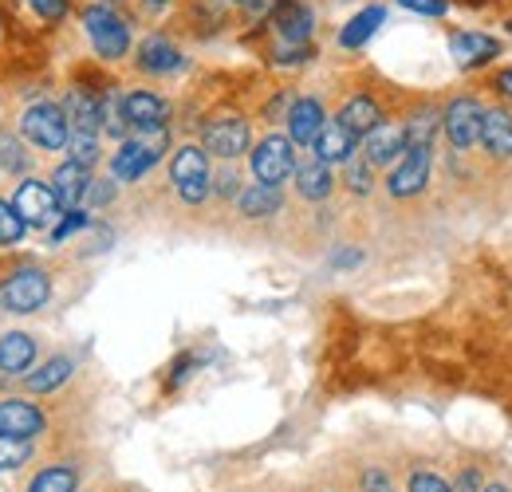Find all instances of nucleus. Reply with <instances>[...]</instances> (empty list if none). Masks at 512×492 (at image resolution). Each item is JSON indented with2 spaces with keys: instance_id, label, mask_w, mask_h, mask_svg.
Segmentation results:
<instances>
[{
  "instance_id": "38",
  "label": "nucleus",
  "mask_w": 512,
  "mask_h": 492,
  "mask_svg": "<svg viewBox=\"0 0 512 492\" xmlns=\"http://www.w3.org/2000/svg\"><path fill=\"white\" fill-rule=\"evenodd\" d=\"M363 256L355 252V248H343V256H335V268H355Z\"/></svg>"
},
{
  "instance_id": "20",
  "label": "nucleus",
  "mask_w": 512,
  "mask_h": 492,
  "mask_svg": "<svg viewBox=\"0 0 512 492\" xmlns=\"http://www.w3.org/2000/svg\"><path fill=\"white\" fill-rule=\"evenodd\" d=\"M272 24H276V32H280L284 44H308V36H312V12L304 4H296V0L280 4Z\"/></svg>"
},
{
  "instance_id": "31",
  "label": "nucleus",
  "mask_w": 512,
  "mask_h": 492,
  "mask_svg": "<svg viewBox=\"0 0 512 492\" xmlns=\"http://www.w3.org/2000/svg\"><path fill=\"white\" fill-rule=\"evenodd\" d=\"M434 130H438V115H430V111H422L414 123L406 126V146H430V138H434Z\"/></svg>"
},
{
  "instance_id": "19",
  "label": "nucleus",
  "mask_w": 512,
  "mask_h": 492,
  "mask_svg": "<svg viewBox=\"0 0 512 492\" xmlns=\"http://www.w3.org/2000/svg\"><path fill=\"white\" fill-rule=\"evenodd\" d=\"M36 363V339L24 331H8L0 335V370L4 374H24Z\"/></svg>"
},
{
  "instance_id": "8",
  "label": "nucleus",
  "mask_w": 512,
  "mask_h": 492,
  "mask_svg": "<svg viewBox=\"0 0 512 492\" xmlns=\"http://www.w3.org/2000/svg\"><path fill=\"white\" fill-rule=\"evenodd\" d=\"M430 182V146H406L398 166L390 170V193L394 197H414Z\"/></svg>"
},
{
  "instance_id": "5",
  "label": "nucleus",
  "mask_w": 512,
  "mask_h": 492,
  "mask_svg": "<svg viewBox=\"0 0 512 492\" xmlns=\"http://www.w3.org/2000/svg\"><path fill=\"white\" fill-rule=\"evenodd\" d=\"M170 178H174V185H178L182 201L201 205V201L209 197V185H213L205 150H201V146H182V150L174 154V162H170Z\"/></svg>"
},
{
  "instance_id": "30",
  "label": "nucleus",
  "mask_w": 512,
  "mask_h": 492,
  "mask_svg": "<svg viewBox=\"0 0 512 492\" xmlns=\"http://www.w3.org/2000/svg\"><path fill=\"white\" fill-rule=\"evenodd\" d=\"M371 170H375V166H371L367 158H347V189H351V193H359V197H363V193H371V185H375Z\"/></svg>"
},
{
  "instance_id": "26",
  "label": "nucleus",
  "mask_w": 512,
  "mask_h": 492,
  "mask_svg": "<svg viewBox=\"0 0 512 492\" xmlns=\"http://www.w3.org/2000/svg\"><path fill=\"white\" fill-rule=\"evenodd\" d=\"M383 16H386L383 8H363V12H359V16H355L347 28H343L339 44H343V48H359V44H367V40L375 36V28L383 24Z\"/></svg>"
},
{
  "instance_id": "43",
  "label": "nucleus",
  "mask_w": 512,
  "mask_h": 492,
  "mask_svg": "<svg viewBox=\"0 0 512 492\" xmlns=\"http://www.w3.org/2000/svg\"><path fill=\"white\" fill-rule=\"evenodd\" d=\"M150 4H170V0H150Z\"/></svg>"
},
{
  "instance_id": "17",
  "label": "nucleus",
  "mask_w": 512,
  "mask_h": 492,
  "mask_svg": "<svg viewBox=\"0 0 512 492\" xmlns=\"http://www.w3.org/2000/svg\"><path fill=\"white\" fill-rule=\"evenodd\" d=\"M355 142H359V134L347 130V126L335 119V123H323V130L316 134L312 146H316V154H320L323 162L331 166V162H347L355 154Z\"/></svg>"
},
{
  "instance_id": "7",
  "label": "nucleus",
  "mask_w": 512,
  "mask_h": 492,
  "mask_svg": "<svg viewBox=\"0 0 512 492\" xmlns=\"http://www.w3.org/2000/svg\"><path fill=\"white\" fill-rule=\"evenodd\" d=\"M296 170V154H292V138H280V134H268L260 146L253 150V174L256 182L264 185H280L284 178H292Z\"/></svg>"
},
{
  "instance_id": "34",
  "label": "nucleus",
  "mask_w": 512,
  "mask_h": 492,
  "mask_svg": "<svg viewBox=\"0 0 512 492\" xmlns=\"http://www.w3.org/2000/svg\"><path fill=\"white\" fill-rule=\"evenodd\" d=\"M402 8H410V12H422V16H442L449 4L446 0H398Z\"/></svg>"
},
{
  "instance_id": "13",
  "label": "nucleus",
  "mask_w": 512,
  "mask_h": 492,
  "mask_svg": "<svg viewBox=\"0 0 512 492\" xmlns=\"http://www.w3.org/2000/svg\"><path fill=\"white\" fill-rule=\"evenodd\" d=\"M119 103H123V115H127L130 130H138V126H162L170 119V107L154 91H127Z\"/></svg>"
},
{
  "instance_id": "42",
  "label": "nucleus",
  "mask_w": 512,
  "mask_h": 492,
  "mask_svg": "<svg viewBox=\"0 0 512 492\" xmlns=\"http://www.w3.org/2000/svg\"><path fill=\"white\" fill-rule=\"evenodd\" d=\"M481 492H509V489H501V485H489V489H481Z\"/></svg>"
},
{
  "instance_id": "18",
  "label": "nucleus",
  "mask_w": 512,
  "mask_h": 492,
  "mask_svg": "<svg viewBox=\"0 0 512 492\" xmlns=\"http://www.w3.org/2000/svg\"><path fill=\"white\" fill-rule=\"evenodd\" d=\"M320 130H323V107L320 103H316V99H296V103H292V111H288V134H292V142L312 146Z\"/></svg>"
},
{
  "instance_id": "4",
  "label": "nucleus",
  "mask_w": 512,
  "mask_h": 492,
  "mask_svg": "<svg viewBox=\"0 0 512 492\" xmlns=\"http://www.w3.org/2000/svg\"><path fill=\"white\" fill-rule=\"evenodd\" d=\"M83 24H87V36H91V44L103 60H123L130 52V28L119 20V12L95 4V8H87Z\"/></svg>"
},
{
  "instance_id": "29",
  "label": "nucleus",
  "mask_w": 512,
  "mask_h": 492,
  "mask_svg": "<svg viewBox=\"0 0 512 492\" xmlns=\"http://www.w3.org/2000/svg\"><path fill=\"white\" fill-rule=\"evenodd\" d=\"M24 217L16 213V205L12 201H0V245H20V237H24Z\"/></svg>"
},
{
  "instance_id": "23",
  "label": "nucleus",
  "mask_w": 512,
  "mask_h": 492,
  "mask_svg": "<svg viewBox=\"0 0 512 492\" xmlns=\"http://www.w3.org/2000/svg\"><path fill=\"white\" fill-rule=\"evenodd\" d=\"M339 123L347 126V130H355V134H371L375 126L383 123V115H379V107H375V99H367V95H355L343 111H339Z\"/></svg>"
},
{
  "instance_id": "2",
  "label": "nucleus",
  "mask_w": 512,
  "mask_h": 492,
  "mask_svg": "<svg viewBox=\"0 0 512 492\" xmlns=\"http://www.w3.org/2000/svg\"><path fill=\"white\" fill-rule=\"evenodd\" d=\"M48 296H52V284L40 268H20L0 280V308L4 311H16V315L36 311L48 304Z\"/></svg>"
},
{
  "instance_id": "1",
  "label": "nucleus",
  "mask_w": 512,
  "mask_h": 492,
  "mask_svg": "<svg viewBox=\"0 0 512 492\" xmlns=\"http://www.w3.org/2000/svg\"><path fill=\"white\" fill-rule=\"evenodd\" d=\"M170 146V130L166 126H138L134 138L119 146V154L111 158V174L119 182H138Z\"/></svg>"
},
{
  "instance_id": "9",
  "label": "nucleus",
  "mask_w": 512,
  "mask_h": 492,
  "mask_svg": "<svg viewBox=\"0 0 512 492\" xmlns=\"http://www.w3.org/2000/svg\"><path fill=\"white\" fill-rule=\"evenodd\" d=\"M446 138L457 150H469L481 142V126H485V111L473 99H453L446 107Z\"/></svg>"
},
{
  "instance_id": "6",
  "label": "nucleus",
  "mask_w": 512,
  "mask_h": 492,
  "mask_svg": "<svg viewBox=\"0 0 512 492\" xmlns=\"http://www.w3.org/2000/svg\"><path fill=\"white\" fill-rule=\"evenodd\" d=\"M12 205H16V213L24 217V225H32V229H52L56 213L64 209L60 197H56V189H52V182H36V178L20 182V189L12 193Z\"/></svg>"
},
{
  "instance_id": "37",
  "label": "nucleus",
  "mask_w": 512,
  "mask_h": 492,
  "mask_svg": "<svg viewBox=\"0 0 512 492\" xmlns=\"http://www.w3.org/2000/svg\"><path fill=\"white\" fill-rule=\"evenodd\" d=\"M363 489L367 492H390V485H386V477L375 469V473H367V481H363Z\"/></svg>"
},
{
  "instance_id": "22",
  "label": "nucleus",
  "mask_w": 512,
  "mask_h": 492,
  "mask_svg": "<svg viewBox=\"0 0 512 492\" xmlns=\"http://www.w3.org/2000/svg\"><path fill=\"white\" fill-rule=\"evenodd\" d=\"M481 142L493 158H512V119L505 111H489L481 126Z\"/></svg>"
},
{
  "instance_id": "12",
  "label": "nucleus",
  "mask_w": 512,
  "mask_h": 492,
  "mask_svg": "<svg viewBox=\"0 0 512 492\" xmlns=\"http://www.w3.org/2000/svg\"><path fill=\"white\" fill-rule=\"evenodd\" d=\"M449 52L461 67H481V63H489L501 52V44L493 36H485V32H453L449 36Z\"/></svg>"
},
{
  "instance_id": "3",
  "label": "nucleus",
  "mask_w": 512,
  "mask_h": 492,
  "mask_svg": "<svg viewBox=\"0 0 512 492\" xmlns=\"http://www.w3.org/2000/svg\"><path fill=\"white\" fill-rule=\"evenodd\" d=\"M20 134L40 146V150H64L67 138H71V126H67V111L56 103H36L24 111L20 119Z\"/></svg>"
},
{
  "instance_id": "32",
  "label": "nucleus",
  "mask_w": 512,
  "mask_h": 492,
  "mask_svg": "<svg viewBox=\"0 0 512 492\" xmlns=\"http://www.w3.org/2000/svg\"><path fill=\"white\" fill-rule=\"evenodd\" d=\"M0 166H4L8 174L28 170V154H24V146H20V142H12V138H0Z\"/></svg>"
},
{
  "instance_id": "14",
  "label": "nucleus",
  "mask_w": 512,
  "mask_h": 492,
  "mask_svg": "<svg viewBox=\"0 0 512 492\" xmlns=\"http://www.w3.org/2000/svg\"><path fill=\"white\" fill-rule=\"evenodd\" d=\"M40 430H44V414H40L32 402H20V398L0 402V433H12V437H36Z\"/></svg>"
},
{
  "instance_id": "39",
  "label": "nucleus",
  "mask_w": 512,
  "mask_h": 492,
  "mask_svg": "<svg viewBox=\"0 0 512 492\" xmlns=\"http://www.w3.org/2000/svg\"><path fill=\"white\" fill-rule=\"evenodd\" d=\"M91 189H95V193H91V201H111V197H115V189H111L107 182L91 185Z\"/></svg>"
},
{
  "instance_id": "24",
  "label": "nucleus",
  "mask_w": 512,
  "mask_h": 492,
  "mask_svg": "<svg viewBox=\"0 0 512 492\" xmlns=\"http://www.w3.org/2000/svg\"><path fill=\"white\" fill-rule=\"evenodd\" d=\"M71 370H75V363L60 355V359H48L40 370H32L24 382H28V390H32V394H52V390H60L67 378H71Z\"/></svg>"
},
{
  "instance_id": "10",
  "label": "nucleus",
  "mask_w": 512,
  "mask_h": 492,
  "mask_svg": "<svg viewBox=\"0 0 512 492\" xmlns=\"http://www.w3.org/2000/svg\"><path fill=\"white\" fill-rule=\"evenodd\" d=\"M205 150H209L213 158H225V162L241 158V154L249 150V123H241V119L213 123L205 130Z\"/></svg>"
},
{
  "instance_id": "28",
  "label": "nucleus",
  "mask_w": 512,
  "mask_h": 492,
  "mask_svg": "<svg viewBox=\"0 0 512 492\" xmlns=\"http://www.w3.org/2000/svg\"><path fill=\"white\" fill-rule=\"evenodd\" d=\"M32 457V441L28 437H12V433H0V473L4 469H16Z\"/></svg>"
},
{
  "instance_id": "16",
  "label": "nucleus",
  "mask_w": 512,
  "mask_h": 492,
  "mask_svg": "<svg viewBox=\"0 0 512 492\" xmlns=\"http://www.w3.org/2000/svg\"><path fill=\"white\" fill-rule=\"evenodd\" d=\"M292 174H296V189H300V197H308V201H323V197L331 193V166L323 162L320 154L300 158Z\"/></svg>"
},
{
  "instance_id": "11",
  "label": "nucleus",
  "mask_w": 512,
  "mask_h": 492,
  "mask_svg": "<svg viewBox=\"0 0 512 492\" xmlns=\"http://www.w3.org/2000/svg\"><path fill=\"white\" fill-rule=\"evenodd\" d=\"M402 150H406V126L379 123L367 134V162H371V166H390V162H398Z\"/></svg>"
},
{
  "instance_id": "33",
  "label": "nucleus",
  "mask_w": 512,
  "mask_h": 492,
  "mask_svg": "<svg viewBox=\"0 0 512 492\" xmlns=\"http://www.w3.org/2000/svg\"><path fill=\"white\" fill-rule=\"evenodd\" d=\"M410 492H449V485L438 477V473H426V469H418L414 477H410Z\"/></svg>"
},
{
  "instance_id": "35",
  "label": "nucleus",
  "mask_w": 512,
  "mask_h": 492,
  "mask_svg": "<svg viewBox=\"0 0 512 492\" xmlns=\"http://www.w3.org/2000/svg\"><path fill=\"white\" fill-rule=\"evenodd\" d=\"M32 8H36L44 20H60L67 12V0H32Z\"/></svg>"
},
{
  "instance_id": "15",
  "label": "nucleus",
  "mask_w": 512,
  "mask_h": 492,
  "mask_svg": "<svg viewBox=\"0 0 512 492\" xmlns=\"http://www.w3.org/2000/svg\"><path fill=\"white\" fill-rule=\"evenodd\" d=\"M182 63H186L182 52H178L166 36H146V40L138 44V67L150 71V75H170V71H178Z\"/></svg>"
},
{
  "instance_id": "27",
  "label": "nucleus",
  "mask_w": 512,
  "mask_h": 492,
  "mask_svg": "<svg viewBox=\"0 0 512 492\" xmlns=\"http://www.w3.org/2000/svg\"><path fill=\"white\" fill-rule=\"evenodd\" d=\"M75 485H79V473L67 469V465H56V469H44V473L28 485V492H75Z\"/></svg>"
},
{
  "instance_id": "40",
  "label": "nucleus",
  "mask_w": 512,
  "mask_h": 492,
  "mask_svg": "<svg viewBox=\"0 0 512 492\" xmlns=\"http://www.w3.org/2000/svg\"><path fill=\"white\" fill-rule=\"evenodd\" d=\"M268 8H272V0H249V12H253V16L268 12Z\"/></svg>"
},
{
  "instance_id": "36",
  "label": "nucleus",
  "mask_w": 512,
  "mask_h": 492,
  "mask_svg": "<svg viewBox=\"0 0 512 492\" xmlns=\"http://www.w3.org/2000/svg\"><path fill=\"white\" fill-rule=\"evenodd\" d=\"M83 225H87V217L71 209V213H67V221H64V225H60V229H56V241H64L67 233H75V229H83Z\"/></svg>"
},
{
  "instance_id": "41",
  "label": "nucleus",
  "mask_w": 512,
  "mask_h": 492,
  "mask_svg": "<svg viewBox=\"0 0 512 492\" xmlns=\"http://www.w3.org/2000/svg\"><path fill=\"white\" fill-rule=\"evenodd\" d=\"M497 83H501V91H505V95H512V71H505Z\"/></svg>"
},
{
  "instance_id": "25",
  "label": "nucleus",
  "mask_w": 512,
  "mask_h": 492,
  "mask_svg": "<svg viewBox=\"0 0 512 492\" xmlns=\"http://www.w3.org/2000/svg\"><path fill=\"white\" fill-rule=\"evenodd\" d=\"M237 205H241V213L245 217H272L276 209H280V185H264L256 182L253 189H245L241 197H237Z\"/></svg>"
},
{
  "instance_id": "21",
  "label": "nucleus",
  "mask_w": 512,
  "mask_h": 492,
  "mask_svg": "<svg viewBox=\"0 0 512 492\" xmlns=\"http://www.w3.org/2000/svg\"><path fill=\"white\" fill-rule=\"evenodd\" d=\"M52 189H56V197H60V205H64V209H75V205L87 197V189H91V174H87V166H79V162H64V166L56 170V178H52Z\"/></svg>"
}]
</instances>
